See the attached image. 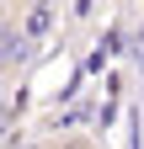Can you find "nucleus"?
Masks as SVG:
<instances>
[{"label":"nucleus","mask_w":144,"mask_h":149,"mask_svg":"<svg viewBox=\"0 0 144 149\" xmlns=\"http://www.w3.org/2000/svg\"><path fill=\"white\" fill-rule=\"evenodd\" d=\"M16 32H22L27 43H38V37H48V32H53V6H32V11H27V22L16 27Z\"/></svg>","instance_id":"1"},{"label":"nucleus","mask_w":144,"mask_h":149,"mask_svg":"<svg viewBox=\"0 0 144 149\" xmlns=\"http://www.w3.org/2000/svg\"><path fill=\"white\" fill-rule=\"evenodd\" d=\"M22 53H27V37L16 32L11 22H0V69H6V64H16Z\"/></svg>","instance_id":"2"},{"label":"nucleus","mask_w":144,"mask_h":149,"mask_svg":"<svg viewBox=\"0 0 144 149\" xmlns=\"http://www.w3.org/2000/svg\"><path fill=\"white\" fill-rule=\"evenodd\" d=\"M59 149H96V144H91V139H85V133H80V139H64Z\"/></svg>","instance_id":"3"},{"label":"nucleus","mask_w":144,"mask_h":149,"mask_svg":"<svg viewBox=\"0 0 144 149\" xmlns=\"http://www.w3.org/2000/svg\"><path fill=\"white\" fill-rule=\"evenodd\" d=\"M96 11V0H75V16H91Z\"/></svg>","instance_id":"4"},{"label":"nucleus","mask_w":144,"mask_h":149,"mask_svg":"<svg viewBox=\"0 0 144 149\" xmlns=\"http://www.w3.org/2000/svg\"><path fill=\"white\" fill-rule=\"evenodd\" d=\"M22 149H48V144H43V139H32V144H22Z\"/></svg>","instance_id":"5"},{"label":"nucleus","mask_w":144,"mask_h":149,"mask_svg":"<svg viewBox=\"0 0 144 149\" xmlns=\"http://www.w3.org/2000/svg\"><path fill=\"white\" fill-rule=\"evenodd\" d=\"M0 101H6V69H0Z\"/></svg>","instance_id":"6"},{"label":"nucleus","mask_w":144,"mask_h":149,"mask_svg":"<svg viewBox=\"0 0 144 149\" xmlns=\"http://www.w3.org/2000/svg\"><path fill=\"white\" fill-rule=\"evenodd\" d=\"M32 6H53V0H32Z\"/></svg>","instance_id":"7"}]
</instances>
